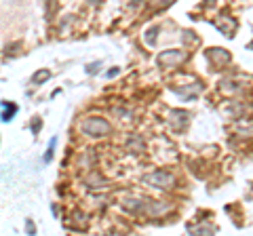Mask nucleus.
<instances>
[{"label": "nucleus", "instance_id": "20e7f679", "mask_svg": "<svg viewBox=\"0 0 253 236\" xmlns=\"http://www.w3.org/2000/svg\"><path fill=\"white\" fill-rule=\"evenodd\" d=\"M84 184L91 188V190H104V188L108 186V179L106 177H101L97 171H91L89 175L84 177Z\"/></svg>", "mask_w": 253, "mask_h": 236}, {"label": "nucleus", "instance_id": "9d476101", "mask_svg": "<svg viewBox=\"0 0 253 236\" xmlns=\"http://www.w3.org/2000/svg\"><path fill=\"white\" fill-rule=\"evenodd\" d=\"M72 219H74V224L78 222V228H81V230H86V219H89V217H86L83 211H74Z\"/></svg>", "mask_w": 253, "mask_h": 236}, {"label": "nucleus", "instance_id": "0eeeda50", "mask_svg": "<svg viewBox=\"0 0 253 236\" xmlns=\"http://www.w3.org/2000/svg\"><path fill=\"white\" fill-rule=\"evenodd\" d=\"M144 200L141 198H135V196H129V198L123 200V209L126 211V213H139V211H144Z\"/></svg>", "mask_w": 253, "mask_h": 236}, {"label": "nucleus", "instance_id": "423d86ee", "mask_svg": "<svg viewBox=\"0 0 253 236\" xmlns=\"http://www.w3.org/2000/svg\"><path fill=\"white\" fill-rule=\"evenodd\" d=\"M169 120H171L173 127H177V129L181 131V129H184L186 124H188V120H190V114L186 112V110H173L171 116H169Z\"/></svg>", "mask_w": 253, "mask_h": 236}, {"label": "nucleus", "instance_id": "1a4fd4ad", "mask_svg": "<svg viewBox=\"0 0 253 236\" xmlns=\"http://www.w3.org/2000/svg\"><path fill=\"white\" fill-rule=\"evenodd\" d=\"M144 148H146L144 139H139L137 135H135V137H133V139L129 141V150H131L133 154H139V152H144Z\"/></svg>", "mask_w": 253, "mask_h": 236}, {"label": "nucleus", "instance_id": "f3484780", "mask_svg": "<svg viewBox=\"0 0 253 236\" xmlns=\"http://www.w3.org/2000/svg\"><path fill=\"white\" fill-rule=\"evenodd\" d=\"M118 70H121V68H112L110 72H106V78H114V76L118 74Z\"/></svg>", "mask_w": 253, "mask_h": 236}, {"label": "nucleus", "instance_id": "f8f14e48", "mask_svg": "<svg viewBox=\"0 0 253 236\" xmlns=\"http://www.w3.org/2000/svg\"><path fill=\"white\" fill-rule=\"evenodd\" d=\"M156 34H158V28H156V26L150 28L148 32H146V42H148V44H154V42H156Z\"/></svg>", "mask_w": 253, "mask_h": 236}, {"label": "nucleus", "instance_id": "7ed1b4c3", "mask_svg": "<svg viewBox=\"0 0 253 236\" xmlns=\"http://www.w3.org/2000/svg\"><path fill=\"white\" fill-rule=\"evenodd\" d=\"M188 55L184 51H165L158 55V66L161 68H177L179 64H184Z\"/></svg>", "mask_w": 253, "mask_h": 236}, {"label": "nucleus", "instance_id": "a211bd4d", "mask_svg": "<svg viewBox=\"0 0 253 236\" xmlns=\"http://www.w3.org/2000/svg\"><path fill=\"white\" fill-rule=\"evenodd\" d=\"M97 68H99V64H95V66H86V72H89V74H95V72H97Z\"/></svg>", "mask_w": 253, "mask_h": 236}, {"label": "nucleus", "instance_id": "4468645a", "mask_svg": "<svg viewBox=\"0 0 253 236\" xmlns=\"http://www.w3.org/2000/svg\"><path fill=\"white\" fill-rule=\"evenodd\" d=\"M53 150H55V137L51 139V144H49V150H46V156H44V162H49L53 158Z\"/></svg>", "mask_w": 253, "mask_h": 236}, {"label": "nucleus", "instance_id": "f257e3e1", "mask_svg": "<svg viewBox=\"0 0 253 236\" xmlns=\"http://www.w3.org/2000/svg\"><path fill=\"white\" fill-rule=\"evenodd\" d=\"M81 131L84 133L86 137H104L112 129H110V122L106 120V118L89 116V118H84V120L81 122Z\"/></svg>", "mask_w": 253, "mask_h": 236}, {"label": "nucleus", "instance_id": "f03ea898", "mask_svg": "<svg viewBox=\"0 0 253 236\" xmlns=\"http://www.w3.org/2000/svg\"><path fill=\"white\" fill-rule=\"evenodd\" d=\"M144 182L152 188H158V190H169V188L175 186V175L169 171H152L144 175Z\"/></svg>", "mask_w": 253, "mask_h": 236}, {"label": "nucleus", "instance_id": "9b49d317", "mask_svg": "<svg viewBox=\"0 0 253 236\" xmlns=\"http://www.w3.org/2000/svg\"><path fill=\"white\" fill-rule=\"evenodd\" d=\"M49 78H51V72H49V70H42V72H36L34 76H32V82H44V80H49Z\"/></svg>", "mask_w": 253, "mask_h": 236}, {"label": "nucleus", "instance_id": "39448f33", "mask_svg": "<svg viewBox=\"0 0 253 236\" xmlns=\"http://www.w3.org/2000/svg\"><path fill=\"white\" fill-rule=\"evenodd\" d=\"M207 57H209V61H213L217 68H221V66H226L228 61H230V53H226L224 49H209L207 51Z\"/></svg>", "mask_w": 253, "mask_h": 236}, {"label": "nucleus", "instance_id": "ddd939ff", "mask_svg": "<svg viewBox=\"0 0 253 236\" xmlns=\"http://www.w3.org/2000/svg\"><path fill=\"white\" fill-rule=\"evenodd\" d=\"M15 114H17V108H15V106H11V110H9V112H2V120H4V122H9V120H11V118H13Z\"/></svg>", "mask_w": 253, "mask_h": 236}, {"label": "nucleus", "instance_id": "dca6fc26", "mask_svg": "<svg viewBox=\"0 0 253 236\" xmlns=\"http://www.w3.org/2000/svg\"><path fill=\"white\" fill-rule=\"evenodd\" d=\"M26 228H28V234L30 236L36 234V228H34V224H32V219H26Z\"/></svg>", "mask_w": 253, "mask_h": 236}, {"label": "nucleus", "instance_id": "2eb2a0df", "mask_svg": "<svg viewBox=\"0 0 253 236\" xmlns=\"http://www.w3.org/2000/svg\"><path fill=\"white\" fill-rule=\"evenodd\" d=\"M194 236H213V230L211 228H199V230L194 232Z\"/></svg>", "mask_w": 253, "mask_h": 236}, {"label": "nucleus", "instance_id": "6e6552de", "mask_svg": "<svg viewBox=\"0 0 253 236\" xmlns=\"http://www.w3.org/2000/svg\"><path fill=\"white\" fill-rule=\"evenodd\" d=\"M144 209L150 215H163V213H167V211H171V204L169 202H150Z\"/></svg>", "mask_w": 253, "mask_h": 236}]
</instances>
